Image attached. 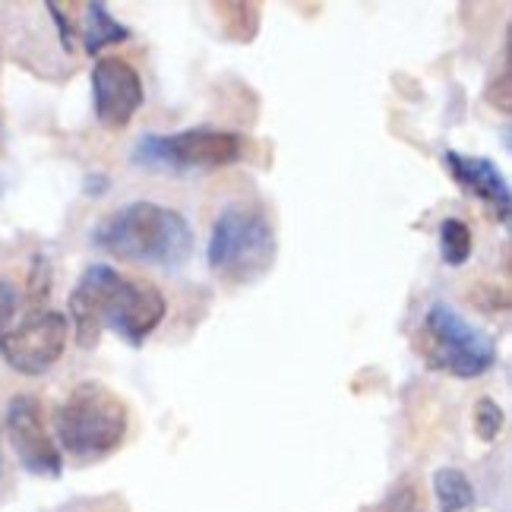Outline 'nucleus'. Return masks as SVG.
Returning <instances> with one entry per match:
<instances>
[{"mask_svg": "<svg viewBox=\"0 0 512 512\" xmlns=\"http://www.w3.org/2000/svg\"><path fill=\"white\" fill-rule=\"evenodd\" d=\"M165 313L168 301L159 285L136 275H121L105 263H92L73 285L67 320L76 329V345L86 351L98 345L105 329L140 348L162 326Z\"/></svg>", "mask_w": 512, "mask_h": 512, "instance_id": "obj_1", "label": "nucleus"}, {"mask_svg": "<svg viewBox=\"0 0 512 512\" xmlns=\"http://www.w3.org/2000/svg\"><path fill=\"white\" fill-rule=\"evenodd\" d=\"M92 244L111 253L114 260L159 266V269H181L193 256V228L177 209H168L152 200H136L121 209L108 212L102 222L92 228Z\"/></svg>", "mask_w": 512, "mask_h": 512, "instance_id": "obj_2", "label": "nucleus"}, {"mask_svg": "<svg viewBox=\"0 0 512 512\" xmlns=\"http://www.w3.org/2000/svg\"><path fill=\"white\" fill-rule=\"evenodd\" d=\"M130 430L127 402L105 383L86 380L73 386L70 396L61 402L54 415L57 443L67 456L89 462L102 459L124 443Z\"/></svg>", "mask_w": 512, "mask_h": 512, "instance_id": "obj_3", "label": "nucleus"}, {"mask_svg": "<svg viewBox=\"0 0 512 512\" xmlns=\"http://www.w3.org/2000/svg\"><path fill=\"white\" fill-rule=\"evenodd\" d=\"M275 250V231L266 215L250 206H231L212 225L206 260L225 282L250 285L272 269Z\"/></svg>", "mask_w": 512, "mask_h": 512, "instance_id": "obj_4", "label": "nucleus"}, {"mask_svg": "<svg viewBox=\"0 0 512 512\" xmlns=\"http://www.w3.org/2000/svg\"><path fill=\"white\" fill-rule=\"evenodd\" d=\"M418 354L430 370L449 373L459 380H475L497 364L494 339L471 326L456 307L446 301H433L424 313L418 332Z\"/></svg>", "mask_w": 512, "mask_h": 512, "instance_id": "obj_5", "label": "nucleus"}, {"mask_svg": "<svg viewBox=\"0 0 512 512\" xmlns=\"http://www.w3.org/2000/svg\"><path fill=\"white\" fill-rule=\"evenodd\" d=\"M247 155V140L231 130H181V133H146L136 140L130 162L146 171L184 174V171H215L238 165Z\"/></svg>", "mask_w": 512, "mask_h": 512, "instance_id": "obj_6", "label": "nucleus"}, {"mask_svg": "<svg viewBox=\"0 0 512 512\" xmlns=\"http://www.w3.org/2000/svg\"><path fill=\"white\" fill-rule=\"evenodd\" d=\"M70 339V320L61 310H35L29 317L0 332V358L19 377H42L64 358Z\"/></svg>", "mask_w": 512, "mask_h": 512, "instance_id": "obj_7", "label": "nucleus"}, {"mask_svg": "<svg viewBox=\"0 0 512 512\" xmlns=\"http://www.w3.org/2000/svg\"><path fill=\"white\" fill-rule=\"evenodd\" d=\"M7 437L19 465L32 471V475L57 478L64 471V456L45 424L42 402L29 396V392H19L7 405Z\"/></svg>", "mask_w": 512, "mask_h": 512, "instance_id": "obj_8", "label": "nucleus"}, {"mask_svg": "<svg viewBox=\"0 0 512 512\" xmlns=\"http://www.w3.org/2000/svg\"><path fill=\"white\" fill-rule=\"evenodd\" d=\"M146 92L136 67L124 57H98L92 67V105L98 124L124 130L143 108Z\"/></svg>", "mask_w": 512, "mask_h": 512, "instance_id": "obj_9", "label": "nucleus"}, {"mask_svg": "<svg viewBox=\"0 0 512 512\" xmlns=\"http://www.w3.org/2000/svg\"><path fill=\"white\" fill-rule=\"evenodd\" d=\"M443 165L452 174V181H456L465 193L478 196L481 203L494 209L497 222H509V203H512L509 181L494 162L481 159V155H462L456 149H446Z\"/></svg>", "mask_w": 512, "mask_h": 512, "instance_id": "obj_10", "label": "nucleus"}, {"mask_svg": "<svg viewBox=\"0 0 512 512\" xmlns=\"http://www.w3.org/2000/svg\"><path fill=\"white\" fill-rule=\"evenodd\" d=\"M83 13H86L83 16V48L89 54H98L102 48L127 42V38H130V29L117 23V19L108 13V7L98 4V0H95V4H86Z\"/></svg>", "mask_w": 512, "mask_h": 512, "instance_id": "obj_11", "label": "nucleus"}, {"mask_svg": "<svg viewBox=\"0 0 512 512\" xmlns=\"http://www.w3.org/2000/svg\"><path fill=\"white\" fill-rule=\"evenodd\" d=\"M433 494H437L440 512H465L475 503V487L459 468H440L433 475Z\"/></svg>", "mask_w": 512, "mask_h": 512, "instance_id": "obj_12", "label": "nucleus"}, {"mask_svg": "<svg viewBox=\"0 0 512 512\" xmlns=\"http://www.w3.org/2000/svg\"><path fill=\"white\" fill-rule=\"evenodd\" d=\"M471 250H475V234L462 219H443L440 225V256L443 263L459 269L471 260Z\"/></svg>", "mask_w": 512, "mask_h": 512, "instance_id": "obj_13", "label": "nucleus"}, {"mask_svg": "<svg viewBox=\"0 0 512 512\" xmlns=\"http://www.w3.org/2000/svg\"><path fill=\"white\" fill-rule=\"evenodd\" d=\"M503 427V408L494 399H481L475 405V433L484 443H494Z\"/></svg>", "mask_w": 512, "mask_h": 512, "instance_id": "obj_14", "label": "nucleus"}, {"mask_svg": "<svg viewBox=\"0 0 512 512\" xmlns=\"http://www.w3.org/2000/svg\"><path fill=\"white\" fill-rule=\"evenodd\" d=\"M383 512H424V500H421V494L415 487L405 484L402 490H396V494L389 497Z\"/></svg>", "mask_w": 512, "mask_h": 512, "instance_id": "obj_15", "label": "nucleus"}, {"mask_svg": "<svg viewBox=\"0 0 512 512\" xmlns=\"http://www.w3.org/2000/svg\"><path fill=\"white\" fill-rule=\"evenodd\" d=\"M16 307H19V294L10 282L0 279V332L10 326V320L16 317Z\"/></svg>", "mask_w": 512, "mask_h": 512, "instance_id": "obj_16", "label": "nucleus"}]
</instances>
